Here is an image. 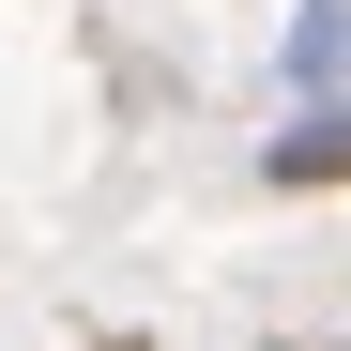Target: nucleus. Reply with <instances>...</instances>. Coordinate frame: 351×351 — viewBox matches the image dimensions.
<instances>
[{"label":"nucleus","instance_id":"nucleus-2","mask_svg":"<svg viewBox=\"0 0 351 351\" xmlns=\"http://www.w3.org/2000/svg\"><path fill=\"white\" fill-rule=\"evenodd\" d=\"M336 77H351V0H290V92L336 107Z\"/></svg>","mask_w":351,"mask_h":351},{"label":"nucleus","instance_id":"nucleus-1","mask_svg":"<svg viewBox=\"0 0 351 351\" xmlns=\"http://www.w3.org/2000/svg\"><path fill=\"white\" fill-rule=\"evenodd\" d=\"M260 184H290V199H306V184H351V92H336V107H306V123L260 153Z\"/></svg>","mask_w":351,"mask_h":351},{"label":"nucleus","instance_id":"nucleus-3","mask_svg":"<svg viewBox=\"0 0 351 351\" xmlns=\"http://www.w3.org/2000/svg\"><path fill=\"white\" fill-rule=\"evenodd\" d=\"M92 351H153V336H92Z\"/></svg>","mask_w":351,"mask_h":351}]
</instances>
